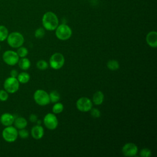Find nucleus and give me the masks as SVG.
Masks as SVG:
<instances>
[{"label": "nucleus", "mask_w": 157, "mask_h": 157, "mask_svg": "<svg viewBox=\"0 0 157 157\" xmlns=\"http://www.w3.org/2000/svg\"><path fill=\"white\" fill-rule=\"evenodd\" d=\"M2 136L5 141L7 142H13L17 140L18 136L17 129L12 125L6 126L2 130Z\"/></svg>", "instance_id": "20e7f679"}, {"label": "nucleus", "mask_w": 157, "mask_h": 157, "mask_svg": "<svg viewBox=\"0 0 157 157\" xmlns=\"http://www.w3.org/2000/svg\"><path fill=\"white\" fill-rule=\"evenodd\" d=\"M151 155V151L148 148H143L140 152V156L141 157H149Z\"/></svg>", "instance_id": "c85d7f7f"}, {"label": "nucleus", "mask_w": 157, "mask_h": 157, "mask_svg": "<svg viewBox=\"0 0 157 157\" xmlns=\"http://www.w3.org/2000/svg\"><path fill=\"white\" fill-rule=\"evenodd\" d=\"M13 124L15 127L17 129H21L25 128L26 127L28 124V122H27V120L24 117H19L15 118Z\"/></svg>", "instance_id": "2eb2a0df"}, {"label": "nucleus", "mask_w": 157, "mask_h": 157, "mask_svg": "<svg viewBox=\"0 0 157 157\" xmlns=\"http://www.w3.org/2000/svg\"><path fill=\"white\" fill-rule=\"evenodd\" d=\"M18 135L21 138V139H27L29 136V132L28 130L25 129V128L19 129L18 131Z\"/></svg>", "instance_id": "bb28decb"}, {"label": "nucleus", "mask_w": 157, "mask_h": 157, "mask_svg": "<svg viewBox=\"0 0 157 157\" xmlns=\"http://www.w3.org/2000/svg\"><path fill=\"white\" fill-rule=\"evenodd\" d=\"M6 40L9 45L14 48L22 46L25 41L23 36L20 33L16 31L9 34Z\"/></svg>", "instance_id": "f03ea898"}, {"label": "nucleus", "mask_w": 157, "mask_h": 157, "mask_svg": "<svg viewBox=\"0 0 157 157\" xmlns=\"http://www.w3.org/2000/svg\"><path fill=\"white\" fill-rule=\"evenodd\" d=\"M0 50H1V45H0Z\"/></svg>", "instance_id": "2f4dec72"}, {"label": "nucleus", "mask_w": 157, "mask_h": 157, "mask_svg": "<svg viewBox=\"0 0 157 157\" xmlns=\"http://www.w3.org/2000/svg\"><path fill=\"white\" fill-rule=\"evenodd\" d=\"M49 98H50V101L52 102H57L59 99H60V95L59 93L55 90L52 91L49 94Z\"/></svg>", "instance_id": "412c9836"}, {"label": "nucleus", "mask_w": 157, "mask_h": 157, "mask_svg": "<svg viewBox=\"0 0 157 157\" xmlns=\"http://www.w3.org/2000/svg\"><path fill=\"white\" fill-rule=\"evenodd\" d=\"M17 64H18L19 67L23 71L28 70L31 66V61L28 58L26 57L21 58V59H19Z\"/></svg>", "instance_id": "f3484780"}, {"label": "nucleus", "mask_w": 157, "mask_h": 157, "mask_svg": "<svg viewBox=\"0 0 157 157\" xmlns=\"http://www.w3.org/2000/svg\"><path fill=\"white\" fill-rule=\"evenodd\" d=\"M36 66L37 69L40 70H45L48 68V64L47 61L44 60H39L36 63Z\"/></svg>", "instance_id": "b1692460"}, {"label": "nucleus", "mask_w": 157, "mask_h": 157, "mask_svg": "<svg viewBox=\"0 0 157 157\" xmlns=\"http://www.w3.org/2000/svg\"><path fill=\"white\" fill-rule=\"evenodd\" d=\"M64 110V105L60 102H56L52 107V112L55 114H58L61 113Z\"/></svg>", "instance_id": "4be33fe9"}, {"label": "nucleus", "mask_w": 157, "mask_h": 157, "mask_svg": "<svg viewBox=\"0 0 157 157\" xmlns=\"http://www.w3.org/2000/svg\"><path fill=\"white\" fill-rule=\"evenodd\" d=\"M29 119L31 122L32 123H36L37 121V116L34 113H32L29 115Z\"/></svg>", "instance_id": "c756f323"}, {"label": "nucleus", "mask_w": 157, "mask_h": 157, "mask_svg": "<svg viewBox=\"0 0 157 157\" xmlns=\"http://www.w3.org/2000/svg\"><path fill=\"white\" fill-rule=\"evenodd\" d=\"M90 114L93 118H99L101 116V112L96 108H91L90 110Z\"/></svg>", "instance_id": "cd10ccee"}, {"label": "nucleus", "mask_w": 157, "mask_h": 157, "mask_svg": "<svg viewBox=\"0 0 157 157\" xmlns=\"http://www.w3.org/2000/svg\"><path fill=\"white\" fill-rule=\"evenodd\" d=\"M9 98V93L5 90H0V101L4 102Z\"/></svg>", "instance_id": "a878e982"}, {"label": "nucleus", "mask_w": 157, "mask_h": 157, "mask_svg": "<svg viewBox=\"0 0 157 157\" xmlns=\"http://www.w3.org/2000/svg\"><path fill=\"white\" fill-rule=\"evenodd\" d=\"M8 35L9 31L7 28L4 25H0V42L6 40Z\"/></svg>", "instance_id": "6ab92c4d"}, {"label": "nucleus", "mask_w": 157, "mask_h": 157, "mask_svg": "<svg viewBox=\"0 0 157 157\" xmlns=\"http://www.w3.org/2000/svg\"><path fill=\"white\" fill-rule=\"evenodd\" d=\"M42 25L48 31L55 30L59 24V20L55 13L52 12H47L42 17Z\"/></svg>", "instance_id": "f257e3e1"}, {"label": "nucleus", "mask_w": 157, "mask_h": 157, "mask_svg": "<svg viewBox=\"0 0 157 157\" xmlns=\"http://www.w3.org/2000/svg\"><path fill=\"white\" fill-rule=\"evenodd\" d=\"M64 57L61 53H55L51 56L49 61V64L52 68L57 70L61 69L64 66Z\"/></svg>", "instance_id": "0eeeda50"}, {"label": "nucleus", "mask_w": 157, "mask_h": 157, "mask_svg": "<svg viewBox=\"0 0 157 157\" xmlns=\"http://www.w3.org/2000/svg\"><path fill=\"white\" fill-rule=\"evenodd\" d=\"M107 67L110 71H117L119 69L120 65L117 61L112 59L109 60L107 63Z\"/></svg>", "instance_id": "aec40b11"}, {"label": "nucleus", "mask_w": 157, "mask_h": 157, "mask_svg": "<svg viewBox=\"0 0 157 157\" xmlns=\"http://www.w3.org/2000/svg\"><path fill=\"white\" fill-rule=\"evenodd\" d=\"M138 151L137 146L133 143H127L122 148V153L126 156H134Z\"/></svg>", "instance_id": "9b49d317"}, {"label": "nucleus", "mask_w": 157, "mask_h": 157, "mask_svg": "<svg viewBox=\"0 0 157 157\" xmlns=\"http://www.w3.org/2000/svg\"><path fill=\"white\" fill-rule=\"evenodd\" d=\"M17 53L18 54V56L20 58H24V57H26L28 54V49L25 47H20L18 48H17Z\"/></svg>", "instance_id": "5701e85b"}, {"label": "nucleus", "mask_w": 157, "mask_h": 157, "mask_svg": "<svg viewBox=\"0 0 157 157\" xmlns=\"http://www.w3.org/2000/svg\"><path fill=\"white\" fill-rule=\"evenodd\" d=\"M104 99V95L101 91H96L93 96V102L96 105H101Z\"/></svg>", "instance_id": "dca6fc26"}, {"label": "nucleus", "mask_w": 157, "mask_h": 157, "mask_svg": "<svg viewBox=\"0 0 157 157\" xmlns=\"http://www.w3.org/2000/svg\"><path fill=\"white\" fill-rule=\"evenodd\" d=\"M93 106L92 101L86 97H82L76 102L77 109L83 112H86L91 110Z\"/></svg>", "instance_id": "1a4fd4ad"}, {"label": "nucleus", "mask_w": 157, "mask_h": 157, "mask_svg": "<svg viewBox=\"0 0 157 157\" xmlns=\"http://www.w3.org/2000/svg\"><path fill=\"white\" fill-rule=\"evenodd\" d=\"M20 59L16 52L13 50H6L2 54V59L4 62L9 66H15L18 63Z\"/></svg>", "instance_id": "6e6552de"}, {"label": "nucleus", "mask_w": 157, "mask_h": 157, "mask_svg": "<svg viewBox=\"0 0 157 157\" xmlns=\"http://www.w3.org/2000/svg\"><path fill=\"white\" fill-rule=\"evenodd\" d=\"M44 123L47 129L53 130L57 128L58 121L55 113H48L44 118Z\"/></svg>", "instance_id": "9d476101"}, {"label": "nucleus", "mask_w": 157, "mask_h": 157, "mask_svg": "<svg viewBox=\"0 0 157 157\" xmlns=\"http://www.w3.org/2000/svg\"><path fill=\"white\" fill-rule=\"evenodd\" d=\"M17 80H18L19 83H26L29 82L30 79V75L28 73L26 72H22L20 74H18L17 77Z\"/></svg>", "instance_id": "a211bd4d"}, {"label": "nucleus", "mask_w": 157, "mask_h": 157, "mask_svg": "<svg viewBox=\"0 0 157 157\" xmlns=\"http://www.w3.org/2000/svg\"><path fill=\"white\" fill-rule=\"evenodd\" d=\"M71 28L66 24H61L57 26L55 29L56 37L61 40H66L72 36Z\"/></svg>", "instance_id": "7ed1b4c3"}, {"label": "nucleus", "mask_w": 157, "mask_h": 157, "mask_svg": "<svg viewBox=\"0 0 157 157\" xmlns=\"http://www.w3.org/2000/svg\"><path fill=\"white\" fill-rule=\"evenodd\" d=\"M34 99L39 105L44 106L48 104L50 102L49 94L43 90H37L34 93Z\"/></svg>", "instance_id": "39448f33"}, {"label": "nucleus", "mask_w": 157, "mask_h": 157, "mask_svg": "<svg viewBox=\"0 0 157 157\" xmlns=\"http://www.w3.org/2000/svg\"><path fill=\"white\" fill-rule=\"evenodd\" d=\"M18 75V72L16 69H12L10 72V76L12 77L17 78Z\"/></svg>", "instance_id": "7c9ffc66"}, {"label": "nucleus", "mask_w": 157, "mask_h": 157, "mask_svg": "<svg viewBox=\"0 0 157 157\" xmlns=\"http://www.w3.org/2000/svg\"><path fill=\"white\" fill-rule=\"evenodd\" d=\"M44 36H45V30L43 28H39L34 32V36L37 39L42 38Z\"/></svg>", "instance_id": "393cba45"}, {"label": "nucleus", "mask_w": 157, "mask_h": 157, "mask_svg": "<svg viewBox=\"0 0 157 157\" xmlns=\"http://www.w3.org/2000/svg\"><path fill=\"white\" fill-rule=\"evenodd\" d=\"M15 117L10 113H4L0 117V122L4 126H11L13 124Z\"/></svg>", "instance_id": "f8f14e48"}, {"label": "nucleus", "mask_w": 157, "mask_h": 157, "mask_svg": "<svg viewBox=\"0 0 157 157\" xmlns=\"http://www.w3.org/2000/svg\"><path fill=\"white\" fill-rule=\"evenodd\" d=\"M146 42L147 44L152 47H157V33L156 31H150L146 36Z\"/></svg>", "instance_id": "ddd939ff"}, {"label": "nucleus", "mask_w": 157, "mask_h": 157, "mask_svg": "<svg viewBox=\"0 0 157 157\" xmlns=\"http://www.w3.org/2000/svg\"><path fill=\"white\" fill-rule=\"evenodd\" d=\"M31 134L34 139L37 140L40 139L44 134V128L40 124H37L32 128Z\"/></svg>", "instance_id": "4468645a"}, {"label": "nucleus", "mask_w": 157, "mask_h": 157, "mask_svg": "<svg viewBox=\"0 0 157 157\" xmlns=\"http://www.w3.org/2000/svg\"><path fill=\"white\" fill-rule=\"evenodd\" d=\"M4 88L9 93H15L18 90L20 83L17 78L9 77L4 82Z\"/></svg>", "instance_id": "423d86ee"}]
</instances>
